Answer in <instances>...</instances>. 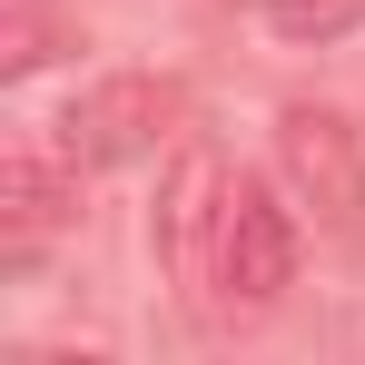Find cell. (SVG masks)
<instances>
[{
  "label": "cell",
  "mask_w": 365,
  "mask_h": 365,
  "mask_svg": "<svg viewBox=\"0 0 365 365\" xmlns=\"http://www.w3.org/2000/svg\"><path fill=\"white\" fill-rule=\"evenodd\" d=\"M277 178L297 207H316L326 227H365V138L346 109H316L297 99L287 119H277Z\"/></svg>",
  "instance_id": "cell-1"
},
{
  "label": "cell",
  "mask_w": 365,
  "mask_h": 365,
  "mask_svg": "<svg viewBox=\"0 0 365 365\" xmlns=\"http://www.w3.org/2000/svg\"><path fill=\"white\" fill-rule=\"evenodd\" d=\"M227 158L217 148H178L168 158V187H158V217H148V247L168 267V287H217V237H227Z\"/></svg>",
  "instance_id": "cell-2"
},
{
  "label": "cell",
  "mask_w": 365,
  "mask_h": 365,
  "mask_svg": "<svg viewBox=\"0 0 365 365\" xmlns=\"http://www.w3.org/2000/svg\"><path fill=\"white\" fill-rule=\"evenodd\" d=\"M187 89L178 79H148V69H128V79H99V89H79L60 119V148L79 168H119V158H148L168 128H178Z\"/></svg>",
  "instance_id": "cell-3"
},
{
  "label": "cell",
  "mask_w": 365,
  "mask_h": 365,
  "mask_svg": "<svg viewBox=\"0 0 365 365\" xmlns=\"http://www.w3.org/2000/svg\"><path fill=\"white\" fill-rule=\"evenodd\" d=\"M287 287H297V217L267 178H237L227 187V237H217V297L257 316Z\"/></svg>",
  "instance_id": "cell-4"
},
{
  "label": "cell",
  "mask_w": 365,
  "mask_h": 365,
  "mask_svg": "<svg viewBox=\"0 0 365 365\" xmlns=\"http://www.w3.org/2000/svg\"><path fill=\"white\" fill-rule=\"evenodd\" d=\"M69 207H79V158L20 138L0 158V237H10V257H30L50 227H69Z\"/></svg>",
  "instance_id": "cell-5"
},
{
  "label": "cell",
  "mask_w": 365,
  "mask_h": 365,
  "mask_svg": "<svg viewBox=\"0 0 365 365\" xmlns=\"http://www.w3.org/2000/svg\"><path fill=\"white\" fill-rule=\"evenodd\" d=\"M356 10H365V0H267L277 40H336V30H346Z\"/></svg>",
  "instance_id": "cell-6"
}]
</instances>
